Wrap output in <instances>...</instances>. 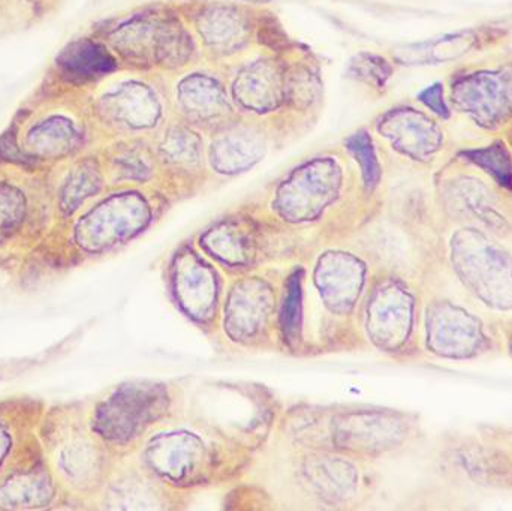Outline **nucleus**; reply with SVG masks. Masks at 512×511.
<instances>
[{
	"label": "nucleus",
	"instance_id": "f257e3e1",
	"mask_svg": "<svg viewBox=\"0 0 512 511\" xmlns=\"http://www.w3.org/2000/svg\"><path fill=\"white\" fill-rule=\"evenodd\" d=\"M168 408L170 396L162 384H128L99 411V431L114 443L126 444L158 423Z\"/></svg>",
	"mask_w": 512,
	"mask_h": 511
},
{
	"label": "nucleus",
	"instance_id": "f03ea898",
	"mask_svg": "<svg viewBox=\"0 0 512 511\" xmlns=\"http://www.w3.org/2000/svg\"><path fill=\"white\" fill-rule=\"evenodd\" d=\"M146 462L158 479L186 488L203 479L212 455L206 441L179 429L153 438L147 446Z\"/></svg>",
	"mask_w": 512,
	"mask_h": 511
},
{
	"label": "nucleus",
	"instance_id": "7ed1b4c3",
	"mask_svg": "<svg viewBox=\"0 0 512 511\" xmlns=\"http://www.w3.org/2000/svg\"><path fill=\"white\" fill-rule=\"evenodd\" d=\"M453 102L484 128H496L512 116V68L478 71L457 78Z\"/></svg>",
	"mask_w": 512,
	"mask_h": 511
},
{
	"label": "nucleus",
	"instance_id": "20e7f679",
	"mask_svg": "<svg viewBox=\"0 0 512 511\" xmlns=\"http://www.w3.org/2000/svg\"><path fill=\"white\" fill-rule=\"evenodd\" d=\"M399 428L393 416L349 410L328 417L327 449L343 455H378L393 446Z\"/></svg>",
	"mask_w": 512,
	"mask_h": 511
},
{
	"label": "nucleus",
	"instance_id": "39448f33",
	"mask_svg": "<svg viewBox=\"0 0 512 511\" xmlns=\"http://www.w3.org/2000/svg\"><path fill=\"white\" fill-rule=\"evenodd\" d=\"M298 479L307 494L330 506L351 501L360 482L357 468L336 450H312L304 456Z\"/></svg>",
	"mask_w": 512,
	"mask_h": 511
},
{
	"label": "nucleus",
	"instance_id": "423d86ee",
	"mask_svg": "<svg viewBox=\"0 0 512 511\" xmlns=\"http://www.w3.org/2000/svg\"><path fill=\"white\" fill-rule=\"evenodd\" d=\"M364 279V264L346 252H327L315 267V287L319 297L334 314H349L355 308Z\"/></svg>",
	"mask_w": 512,
	"mask_h": 511
},
{
	"label": "nucleus",
	"instance_id": "0eeeda50",
	"mask_svg": "<svg viewBox=\"0 0 512 511\" xmlns=\"http://www.w3.org/2000/svg\"><path fill=\"white\" fill-rule=\"evenodd\" d=\"M171 287L189 317L195 321L210 320L218 305L219 279L203 258L191 252L177 258Z\"/></svg>",
	"mask_w": 512,
	"mask_h": 511
},
{
	"label": "nucleus",
	"instance_id": "6e6552de",
	"mask_svg": "<svg viewBox=\"0 0 512 511\" xmlns=\"http://www.w3.org/2000/svg\"><path fill=\"white\" fill-rule=\"evenodd\" d=\"M408 297L396 287L379 288L367 305V332L375 344L393 347L408 330Z\"/></svg>",
	"mask_w": 512,
	"mask_h": 511
},
{
	"label": "nucleus",
	"instance_id": "1a4fd4ad",
	"mask_svg": "<svg viewBox=\"0 0 512 511\" xmlns=\"http://www.w3.org/2000/svg\"><path fill=\"white\" fill-rule=\"evenodd\" d=\"M270 312L271 294L264 285L248 282L237 287L227 306L228 333L234 338H252L261 332Z\"/></svg>",
	"mask_w": 512,
	"mask_h": 511
},
{
	"label": "nucleus",
	"instance_id": "9d476101",
	"mask_svg": "<svg viewBox=\"0 0 512 511\" xmlns=\"http://www.w3.org/2000/svg\"><path fill=\"white\" fill-rule=\"evenodd\" d=\"M201 246L210 257L234 269L248 266L256 251L251 230L233 224L207 230L201 237Z\"/></svg>",
	"mask_w": 512,
	"mask_h": 511
},
{
	"label": "nucleus",
	"instance_id": "9b49d317",
	"mask_svg": "<svg viewBox=\"0 0 512 511\" xmlns=\"http://www.w3.org/2000/svg\"><path fill=\"white\" fill-rule=\"evenodd\" d=\"M397 143L415 159H426L442 146L438 126L423 114L406 111L396 119Z\"/></svg>",
	"mask_w": 512,
	"mask_h": 511
},
{
	"label": "nucleus",
	"instance_id": "f8f14e48",
	"mask_svg": "<svg viewBox=\"0 0 512 511\" xmlns=\"http://www.w3.org/2000/svg\"><path fill=\"white\" fill-rule=\"evenodd\" d=\"M465 159L486 171L499 185L512 189V158L510 150L502 141L489 144L486 147L466 150L462 153Z\"/></svg>",
	"mask_w": 512,
	"mask_h": 511
},
{
	"label": "nucleus",
	"instance_id": "ddd939ff",
	"mask_svg": "<svg viewBox=\"0 0 512 511\" xmlns=\"http://www.w3.org/2000/svg\"><path fill=\"white\" fill-rule=\"evenodd\" d=\"M475 42H477V36L472 32H457L441 36L417 47L415 51L420 54L417 60L427 63L450 62L468 53Z\"/></svg>",
	"mask_w": 512,
	"mask_h": 511
},
{
	"label": "nucleus",
	"instance_id": "4468645a",
	"mask_svg": "<svg viewBox=\"0 0 512 511\" xmlns=\"http://www.w3.org/2000/svg\"><path fill=\"white\" fill-rule=\"evenodd\" d=\"M63 65L72 75L90 78L111 71L114 60L98 45L80 44L69 51L68 56L63 59Z\"/></svg>",
	"mask_w": 512,
	"mask_h": 511
},
{
	"label": "nucleus",
	"instance_id": "2eb2a0df",
	"mask_svg": "<svg viewBox=\"0 0 512 511\" xmlns=\"http://www.w3.org/2000/svg\"><path fill=\"white\" fill-rule=\"evenodd\" d=\"M301 279L303 273L295 272L286 282L283 290L282 303H280V327L283 338L288 344H295V339L300 336L301 327Z\"/></svg>",
	"mask_w": 512,
	"mask_h": 511
},
{
	"label": "nucleus",
	"instance_id": "dca6fc26",
	"mask_svg": "<svg viewBox=\"0 0 512 511\" xmlns=\"http://www.w3.org/2000/svg\"><path fill=\"white\" fill-rule=\"evenodd\" d=\"M161 489L144 480H129L117 491V501L126 504L125 509H162Z\"/></svg>",
	"mask_w": 512,
	"mask_h": 511
},
{
	"label": "nucleus",
	"instance_id": "f3484780",
	"mask_svg": "<svg viewBox=\"0 0 512 511\" xmlns=\"http://www.w3.org/2000/svg\"><path fill=\"white\" fill-rule=\"evenodd\" d=\"M348 149L354 153L355 158L360 162L364 183H366L367 188H373V186L378 185L381 170H379L378 159H376V153L373 150L369 135L366 132L354 135L349 140Z\"/></svg>",
	"mask_w": 512,
	"mask_h": 511
},
{
	"label": "nucleus",
	"instance_id": "a211bd4d",
	"mask_svg": "<svg viewBox=\"0 0 512 511\" xmlns=\"http://www.w3.org/2000/svg\"><path fill=\"white\" fill-rule=\"evenodd\" d=\"M420 101L426 107H429L433 113L438 114L439 117H444V119L450 117V110H448V105L444 98V87H442L441 83L432 84V86L424 89L420 93Z\"/></svg>",
	"mask_w": 512,
	"mask_h": 511
}]
</instances>
